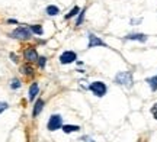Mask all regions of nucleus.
I'll list each match as a JSON object with an SVG mask.
<instances>
[{"mask_svg": "<svg viewBox=\"0 0 157 142\" xmlns=\"http://www.w3.org/2000/svg\"><path fill=\"white\" fill-rule=\"evenodd\" d=\"M151 115H153V118L157 120V103H154L151 106Z\"/></svg>", "mask_w": 157, "mask_h": 142, "instance_id": "obj_21", "label": "nucleus"}, {"mask_svg": "<svg viewBox=\"0 0 157 142\" xmlns=\"http://www.w3.org/2000/svg\"><path fill=\"white\" fill-rule=\"evenodd\" d=\"M10 58H12V61H13V63H17V55H16V54H13V52H12Z\"/></svg>", "mask_w": 157, "mask_h": 142, "instance_id": "obj_23", "label": "nucleus"}, {"mask_svg": "<svg viewBox=\"0 0 157 142\" xmlns=\"http://www.w3.org/2000/svg\"><path fill=\"white\" fill-rule=\"evenodd\" d=\"M44 104H45V102L42 100V99H38L36 102H35V104H34V110H32V116L34 118H38V115L42 112V109H44Z\"/></svg>", "mask_w": 157, "mask_h": 142, "instance_id": "obj_10", "label": "nucleus"}, {"mask_svg": "<svg viewBox=\"0 0 157 142\" xmlns=\"http://www.w3.org/2000/svg\"><path fill=\"white\" fill-rule=\"evenodd\" d=\"M84 13H86L84 10H80V13L77 15V19H76V26H80V25L83 23V20H84Z\"/></svg>", "mask_w": 157, "mask_h": 142, "instance_id": "obj_17", "label": "nucleus"}, {"mask_svg": "<svg viewBox=\"0 0 157 142\" xmlns=\"http://www.w3.org/2000/svg\"><path fill=\"white\" fill-rule=\"evenodd\" d=\"M80 142H95L92 138H89L87 135H84V137H82L80 138Z\"/></svg>", "mask_w": 157, "mask_h": 142, "instance_id": "obj_22", "label": "nucleus"}, {"mask_svg": "<svg viewBox=\"0 0 157 142\" xmlns=\"http://www.w3.org/2000/svg\"><path fill=\"white\" fill-rule=\"evenodd\" d=\"M80 10H82V9H80V7H78V6H74L73 9H71V10L68 12L67 15H66V16H64V19H71V17H74V16H77L78 13H80Z\"/></svg>", "mask_w": 157, "mask_h": 142, "instance_id": "obj_14", "label": "nucleus"}, {"mask_svg": "<svg viewBox=\"0 0 157 142\" xmlns=\"http://www.w3.org/2000/svg\"><path fill=\"white\" fill-rule=\"evenodd\" d=\"M9 109V103H6V102H0V115L3 113L5 110H7Z\"/></svg>", "mask_w": 157, "mask_h": 142, "instance_id": "obj_20", "label": "nucleus"}, {"mask_svg": "<svg viewBox=\"0 0 157 142\" xmlns=\"http://www.w3.org/2000/svg\"><path fill=\"white\" fill-rule=\"evenodd\" d=\"M87 38H89V44H87V48H95V46H103V48H108V45L103 42V41L99 38V36H96L95 34H92L90 32L89 35H87Z\"/></svg>", "mask_w": 157, "mask_h": 142, "instance_id": "obj_6", "label": "nucleus"}, {"mask_svg": "<svg viewBox=\"0 0 157 142\" xmlns=\"http://www.w3.org/2000/svg\"><path fill=\"white\" fill-rule=\"evenodd\" d=\"M115 83L119 86H124L127 89H131L134 86V77L131 71H119L115 75Z\"/></svg>", "mask_w": 157, "mask_h": 142, "instance_id": "obj_1", "label": "nucleus"}, {"mask_svg": "<svg viewBox=\"0 0 157 142\" xmlns=\"http://www.w3.org/2000/svg\"><path fill=\"white\" fill-rule=\"evenodd\" d=\"M61 126H63L61 115H52V116H50L48 123H47V129L48 131H51V132L58 131V129H61Z\"/></svg>", "mask_w": 157, "mask_h": 142, "instance_id": "obj_3", "label": "nucleus"}, {"mask_svg": "<svg viewBox=\"0 0 157 142\" xmlns=\"http://www.w3.org/2000/svg\"><path fill=\"white\" fill-rule=\"evenodd\" d=\"M141 20H143V19H132V20H131V25H137V23H141Z\"/></svg>", "mask_w": 157, "mask_h": 142, "instance_id": "obj_24", "label": "nucleus"}, {"mask_svg": "<svg viewBox=\"0 0 157 142\" xmlns=\"http://www.w3.org/2000/svg\"><path fill=\"white\" fill-rule=\"evenodd\" d=\"M29 29H31V32L35 35H42L44 34V29H42V26L41 25H31L29 26Z\"/></svg>", "mask_w": 157, "mask_h": 142, "instance_id": "obj_15", "label": "nucleus"}, {"mask_svg": "<svg viewBox=\"0 0 157 142\" xmlns=\"http://www.w3.org/2000/svg\"><path fill=\"white\" fill-rule=\"evenodd\" d=\"M21 71H22L25 75H32L34 74V68L29 65V64H26V65H23L22 68H21Z\"/></svg>", "mask_w": 157, "mask_h": 142, "instance_id": "obj_16", "label": "nucleus"}, {"mask_svg": "<svg viewBox=\"0 0 157 142\" xmlns=\"http://www.w3.org/2000/svg\"><path fill=\"white\" fill-rule=\"evenodd\" d=\"M10 36L12 38H15V39H29V38L32 36V32H31V29L29 28L19 26V28H16L13 32H12Z\"/></svg>", "mask_w": 157, "mask_h": 142, "instance_id": "obj_4", "label": "nucleus"}, {"mask_svg": "<svg viewBox=\"0 0 157 142\" xmlns=\"http://www.w3.org/2000/svg\"><path fill=\"white\" fill-rule=\"evenodd\" d=\"M45 12H47V15H48V16H57V15L60 13V9H58L57 6H54V5H50V6H47Z\"/></svg>", "mask_w": 157, "mask_h": 142, "instance_id": "obj_12", "label": "nucleus"}, {"mask_svg": "<svg viewBox=\"0 0 157 142\" xmlns=\"http://www.w3.org/2000/svg\"><path fill=\"white\" fill-rule=\"evenodd\" d=\"M38 67L39 68H45V64H47V58L45 57H38Z\"/></svg>", "mask_w": 157, "mask_h": 142, "instance_id": "obj_19", "label": "nucleus"}, {"mask_svg": "<svg viewBox=\"0 0 157 142\" xmlns=\"http://www.w3.org/2000/svg\"><path fill=\"white\" fill-rule=\"evenodd\" d=\"M38 52H36V49L35 48H28V49H25V52H23V58L28 61V63H34V61H36L38 60Z\"/></svg>", "mask_w": 157, "mask_h": 142, "instance_id": "obj_7", "label": "nucleus"}, {"mask_svg": "<svg viewBox=\"0 0 157 142\" xmlns=\"http://www.w3.org/2000/svg\"><path fill=\"white\" fill-rule=\"evenodd\" d=\"M146 83L150 86L151 91H156L157 90V75H153V77H148L146 80Z\"/></svg>", "mask_w": 157, "mask_h": 142, "instance_id": "obj_13", "label": "nucleus"}, {"mask_svg": "<svg viewBox=\"0 0 157 142\" xmlns=\"http://www.w3.org/2000/svg\"><path fill=\"white\" fill-rule=\"evenodd\" d=\"M21 81H19V80L17 78H13L12 80V83H10V89L12 90H17V89H21Z\"/></svg>", "mask_w": 157, "mask_h": 142, "instance_id": "obj_18", "label": "nucleus"}, {"mask_svg": "<svg viewBox=\"0 0 157 142\" xmlns=\"http://www.w3.org/2000/svg\"><path fill=\"white\" fill-rule=\"evenodd\" d=\"M87 90H90L96 97H103L106 94L108 91V87L103 81H93L87 86Z\"/></svg>", "mask_w": 157, "mask_h": 142, "instance_id": "obj_2", "label": "nucleus"}, {"mask_svg": "<svg viewBox=\"0 0 157 142\" xmlns=\"http://www.w3.org/2000/svg\"><path fill=\"white\" fill-rule=\"evenodd\" d=\"M125 41H138V42H147L148 39V36L146 34H138V32H135V34H128L125 38Z\"/></svg>", "mask_w": 157, "mask_h": 142, "instance_id": "obj_8", "label": "nucleus"}, {"mask_svg": "<svg viewBox=\"0 0 157 142\" xmlns=\"http://www.w3.org/2000/svg\"><path fill=\"white\" fill-rule=\"evenodd\" d=\"M74 61H77V54L74 51H64L60 55V63L63 65H68V64L74 63Z\"/></svg>", "mask_w": 157, "mask_h": 142, "instance_id": "obj_5", "label": "nucleus"}, {"mask_svg": "<svg viewBox=\"0 0 157 142\" xmlns=\"http://www.w3.org/2000/svg\"><path fill=\"white\" fill-rule=\"evenodd\" d=\"M7 22H9V23H15V25H16V23H17V20H15V19H9Z\"/></svg>", "mask_w": 157, "mask_h": 142, "instance_id": "obj_25", "label": "nucleus"}, {"mask_svg": "<svg viewBox=\"0 0 157 142\" xmlns=\"http://www.w3.org/2000/svg\"><path fill=\"white\" fill-rule=\"evenodd\" d=\"M38 93H39V86H38V83H32V84H31V87H29L28 99L31 100V102H34L35 99H36V96H38Z\"/></svg>", "mask_w": 157, "mask_h": 142, "instance_id": "obj_9", "label": "nucleus"}, {"mask_svg": "<svg viewBox=\"0 0 157 142\" xmlns=\"http://www.w3.org/2000/svg\"><path fill=\"white\" fill-rule=\"evenodd\" d=\"M61 129L64 133H74V132L80 131V126L78 125H63Z\"/></svg>", "mask_w": 157, "mask_h": 142, "instance_id": "obj_11", "label": "nucleus"}]
</instances>
